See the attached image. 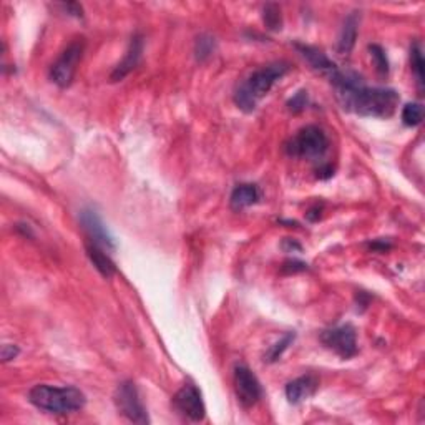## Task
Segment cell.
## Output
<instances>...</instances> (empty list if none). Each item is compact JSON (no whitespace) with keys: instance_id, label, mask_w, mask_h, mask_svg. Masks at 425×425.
Listing matches in <instances>:
<instances>
[{"instance_id":"cell-5","label":"cell","mask_w":425,"mask_h":425,"mask_svg":"<svg viewBox=\"0 0 425 425\" xmlns=\"http://www.w3.org/2000/svg\"><path fill=\"white\" fill-rule=\"evenodd\" d=\"M85 52L84 39L73 40L72 44L62 52V55L57 59L55 64L50 67V80L60 88H67L72 85L75 78L78 64L82 62Z\"/></svg>"},{"instance_id":"cell-21","label":"cell","mask_w":425,"mask_h":425,"mask_svg":"<svg viewBox=\"0 0 425 425\" xmlns=\"http://www.w3.org/2000/svg\"><path fill=\"white\" fill-rule=\"evenodd\" d=\"M424 120V106L420 103H407L402 110V122L407 126L420 125Z\"/></svg>"},{"instance_id":"cell-15","label":"cell","mask_w":425,"mask_h":425,"mask_svg":"<svg viewBox=\"0 0 425 425\" xmlns=\"http://www.w3.org/2000/svg\"><path fill=\"white\" fill-rule=\"evenodd\" d=\"M86 254H88L90 261L95 266V270H97L103 278H111V276L117 272V266H115V263L111 261V258L108 254H105V251H103V247L97 246V245H88L86 246Z\"/></svg>"},{"instance_id":"cell-16","label":"cell","mask_w":425,"mask_h":425,"mask_svg":"<svg viewBox=\"0 0 425 425\" xmlns=\"http://www.w3.org/2000/svg\"><path fill=\"white\" fill-rule=\"evenodd\" d=\"M258 200L259 191L256 185H239L231 193V208L239 211V209H245L247 206L258 203Z\"/></svg>"},{"instance_id":"cell-11","label":"cell","mask_w":425,"mask_h":425,"mask_svg":"<svg viewBox=\"0 0 425 425\" xmlns=\"http://www.w3.org/2000/svg\"><path fill=\"white\" fill-rule=\"evenodd\" d=\"M143 53V39L142 35H133L130 45H128V50L123 57V60L115 67L113 73H111V82H122L128 73L133 70L136 65L140 64V59H142Z\"/></svg>"},{"instance_id":"cell-23","label":"cell","mask_w":425,"mask_h":425,"mask_svg":"<svg viewBox=\"0 0 425 425\" xmlns=\"http://www.w3.org/2000/svg\"><path fill=\"white\" fill-rule=\"evenodd\" d=\"M308 106V92L306 90H299L294 97L287 102V110L292 113H301Z\"/></svg>"},{"instance_id":"cell-26","label":"cell","mask_w":425,"mask_h":425,"mask_svg":"<svg viewBox=\"0 0 425 425\" xmlns=\"http://www.w3.org/2000/svg\"><path fill=\"white\" fill-rule=\"evenodd\" d=\"M281 247H283L286 253H301V249H303V246H301L299 243H296L294 239H284Z\"/></svg>"},{"instance_id":"cell-13","label":"cell","mask_w":425,"mask_h":425,"mask_svg":"<svg viewBox=\"0 0 425 425\" xmlns=\"http://www.w3.org/2000/svg\"><path fill=\"white\" fill-rule=\"evenodd\" d=\"M319 387V382L314 375H303V377L294 379L286 386V397L291 404H299L308 397H311L312 394Z\"/></svg>"},{"instance_id":"cell-10","label":"cell","mask_w":425,"mask_h":425,"mask_svg":"<svg viewBox=\"0 0 425 425\" xmlns=\"http://www.w3.org/2000/svg\"><path fill=\"white\" fill-rule=\"evenodd\" d=\"M80 223H82V226H84L85 233L88 234L90 239H92L93 245L100 246L106 251L115 249V247H117V243H115L113 236L108 233V229H106V226L103 225L102 218L98 216L95 209H90V208L82 209Z\"/></svg>"},{"instance_id":"cell-3","label":"cell","mask_w":425,"mask_h":425,"mask_svg":"<svg viewBox=\"0 0 425 425\" xmlns=\"http://www.w3.org/2000/svg\"><path fill=\"white\" fill-rule=\"evenodd\" d=\"M287 70H290V67H287V64H283V62L256 70L245 84L239 85L236 93H234V103L238 105V108L246 111V113L254 111L258 102L261 100L264 95H267L272 85L279 78L286 75Z\"/></svg>"},{"instance_id":"cell-28","label":"cell","mask_w":425,"mask_h":425,"mask_svg":"<svg viewBox=\"0 0 425 425\" xmlns=\"http://www.w3.org/2000/svg\"><path fill=\"white\" fill-rule=\"evenodd\" d=\"M64 9L68 10L70 15H75V17H82V6H78V3H65Z\"/></svg>"},{"instance_id":"cell-1","label":"cell","mask_w":425,"mask_h":425,"mask_svg":"<svg viewBox=\"0 0 425 425\" xmlns=\"http://www.w3.org/2000/svg\"><path fill=\"white\" fill-rule=\"evenodd\" d=\"M331 84L336 88V97L344 110L362 117L389 118L399 106V93L392 88H369L362 85L361 78L352 72H339Z\"/></svg>"},{"instance_id":"cell-6","label":"cell","mask_w":425,"mask_h":425,"mask_svg":"<svg viewBox=\"0 0 425 425\" xmlns=\"http://www.w3.org/2000/svg\"><path fill=\"white\" fill-rule=\"evenodd\" d=\"M115 406H117L118 412L123 417H126L130 422L135 424H148L147 408L143 406L142 399H140V392L136 386L131 381L122 382L115 390Z\"/></svg>"},{"instance_id":"cell-17","label":"cell","mask_w":425,"mask_h":425,"mask_svg":"<svg viewBox=\"0 0 425 425\" xmlns=\"http://www.w3.org/2000/svg\"><path fill=\"white\" fill-rule=\"evenodd\" d=\"M410 65H412V72L417 78V85L419 88H424V77H425V62L422 55V45L419 42L412 45L410 48Z\"/></svg>"},{"instance_id":"cell-29","label":"cell","mask_w":425,"mask_h":425,"mask_svg":"<svg viewBox=\"0 0 425 425\" xmlns=\"http://www.w3.org/2000/svg\"><path fill=\"white\" fill-rule=\"evenodd\" d=\"M306 216H308L309 221H317V220H319V218H321V208H319V206H314V208L309 209V211L306 213Z\"/></svg>"},{"instance_id":"cell-12","label":"cell","mask_w":425,"mask_h":425,"mask_svg":"<svg viewBox=\"0 0 425 425\" xmlns=\"http://www.w3.org/2000/svg\"><path fill=\"white\" fill-rule=\"evenodd\" d=\"M294 47L298 48L301 55H303L304 59L311 64V67L314 68L316 72L323 73V75L328 77L329 80H331V78L339 72V67H337L332 60H329L328 57H325V53L317 50V48L309 47V45H303V44H296Z\"/></svg>"},{"instance_id":"cell-22","label":"cell","mask_w":425,"mask_h":425,"mask_svg":"<svg viewBox=\"0 0 425 425\" xmlns=\"http://www.w3.org/2000/svg\"><path fill=\"white\" fill-rule=\"evenodd\" d=\"M369 52L377 72L381 73V75H387V73H389V60H387V55L386 52H384V48L381 45H369Z\"/></svg>"},{"instance_id":"cell-18","label":"cell","mask_w":425,"mask_h":425,"mask_svg":"<svg viewBox=\"0 0 425 425\" xmlns=\"http://www.w3.org/2000/svg\"><path fill=\"white\" fill-rule=\"evenodd\" d=\"M296 339V334L294 332H287L286 336L283 337V339L276 342L274 346H271L270 350H267L266 354H264V362H267V364H274V362H278L281 356L284 354V350H286L292 344V341Z\"/></svg>"},{"instance_id":"cell-19","label":"cell","mask_w":425,"mask_h":425,"mask_svg":"<svg viewBox=\"0 0 425 425\" xmlns=\"http://www.w3.org/2000/svg\"><path fill=\"white\" fill-rule=\"evenodd\" d=\"M214 47H216V42H214V39L211 35L203 34L198 37L196 44H195V55H196L198 62L208 60L209 57L214 53Z\"/></svg>"},{"instance_id":"cell-4","label":"cell","mask_w":425,"mask_h":425,"mask_svg":"<svg viewBox=\"0 0 425 425\" xmlns=\"http://www.w3.org/2000/svg\"><path fill=\"white\" fill-rule=\"evenodd\" d=\"M329 142L328 136L319 126L308 125L296 133L287 142L286 151L287 155L294 158H308V160H319L323 158L328 151Z\"/></svg>"},{"instance_id":"cell-24","label":"cell","mask_w":425,"mask_h":425,"mask_svg":"<svg viewBox=\"0 0 425 425\" xmlns=\"http://www.w3.org/2000/svg\"><path fill=\"white\" fill-rule=\"evenodd\" d=\"M306 270H308V264L303 261H298V259H290V261H286L283 264L284 274H296V272L306 271Z\"/></svg>"},{"instance_id":"cell-7","label":"cell","mask_w":425,"mask_h":425,"mask_svg":"<svg viewBox=\"0 0 425 425\" xmlns=\"http://www.w3.org/2000/svg\"><path fill=\"white\" fill-rule=\"evenodd\" d=\"M321 341H323L325 348L334 350L342 359H350L357 354L356 329L350 324L328 329V331L321 334Z\"/></svg>"},{"instance_id":"cell-27","label":"cell","mask_w":425,"mask_h":425,"mask_svg":"<svg viewBox=\"0 0 425 425\" xmlns=\"http://www.w3.org/2000/svg\"><path fill=\"white\" fill-rule=\"evenodd\" d=\"M332 175H334V168L331 167V164H323V167H319L316 170V176L319 180H328V178H331Z\"/></svg>"},{"instance_id":"cell-8","label":"cell","mask_w":425,"mask_h":425,"mask_svg":"<svg viewBox=\"0 0 425 425\" xmlns=\"http://www.w3.org/2000/svg\"><path fill=\"white\" fill-rule=\"evenodd\" d=\"M234 389L243 407H253L263 395L258 377L246 366H236L234 369Z\"/></svg>"},{"instance_id":"cell-2","label":"cell","mask_w":425,"mask_h":425,"mask_svg":"<svg viewBox=\"0 0 425 425\" xmlns=\"http://www.w3.org/2000/svg\"><path fill=\"white\" fill-rule=\"evenodd\" d=\"M28 402L50 414H72L84 408L86 399L84 392L77 387H53L48 384H39L28 392Z\"/></svg>"},{"instance_id":"cell-14","label":"cell","mask_w":425,"mask_h":425,"mask_svg":"<svg viewBox=\"0 0 425 425\" xmlns=\"http://www.w3.org/2000/svg\"><path fill=\"white\" fill-rule=\"evenodd\" d=\"M357 27H359L357 12H352V14L344 20L341 28L339 42H337V50H339L341 55H349L350 50L354 48V45H356Z\"/></svg>"},{"instance_id":"cell-25","label":"cell","mask_w":425,"mask_h":425,"mask_svg":"<svg viewBox=\"0 0 425 425\" xmlns=\"http://www.w3.org/2000/svg\"><path fill=\"white\" fill-rule=\"evenodd\" d=\"M19 354H20V349L17 348V346L6 344L2 348V352H0V357H2L3 362H9V361H14Z\"/></svg>"},{"instance_id":"cell-20","label":"cell","mask_w":425,"mask_h":425,"mask_svg":"<svg viewBox=\"0 0 425 425\" xmlns=\"http://www.w3.org/2000/svg\"><path fill=\"white\" fill-rule=\"evenodd\" d=\"M263 20L264 26L270 30H281L283 27V15H281V9L278 3H267L263 9Z\"/></svg>"},{"instance_id":"cell-9","label":"cell","mask_w":425,"mask_h":425,"mask_svg":"<svg viewBox=\"0 0 425 425\" xmlns=\"http://www.w3.org/2000/svg\"><path fill=\"white\" fill-rule=\"evenodd\" d=\"M173 404L181 414L188 417L193 422H200V420L205 419L206 407L203 397H201V392L198 390V387L193 386V384H187V386L181 387L173 397Z\"/></svg>"}]
</instances>
